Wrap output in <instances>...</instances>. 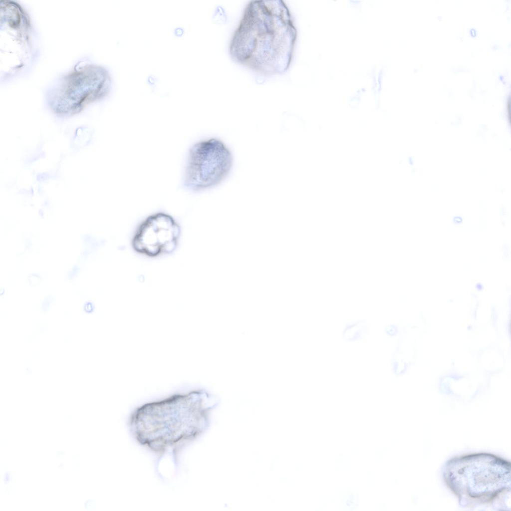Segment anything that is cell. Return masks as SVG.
Here are the masks:
<instances>
[{"label":"cell","mask_w":511,"mask_h":511,"mask_svg":"<svg viewBox=\"0 0 511 511\" xmlns=\"http://www.w3.org/2000/svg\"><path fill=\"white\" fill-rule=\"evenodd\" d=\"M218 403L203 389L175 393L136 408L128 418L129 430L139 445L157 457L156 468L168 456L177 469L182 451L209 428Z\"/></svg>","instance_id":"1"},{"label":"cell","mask_w":511,"mask_h":511,"mask_svg":"<svg viewBox=\"0 0 511 511\" xmlns=\"http://www.w3.org/2000/svg\"><path fill=\"white\" fill-rule=\"evenodd\" d=\"M296 29L282 0L249 1L230 40L236 64L264 77L286 73L290 67Z\"/></svg>","instance_id":"2"},{"label":"cell","mask_w":511,"mask_h":511,"mask_svg":"<svg viewBox=\"0 0 511 511\" xmlns=\"http://www.w3.org/2000/svg\"><path fill=\"white\" fill-rule=\"evenodd\" d=\"M446 483L464 503H489L510 488V464L492 455H471L451 460Z\"/></svg>","instance_id":"3"},{"label":"cell","mask_w":511,"mask_h":511,"mask_svg":"<svg viewBox=\"0 0 511 511\" xmlns=\"http://www.w3.org/2000/svg\"><path fill=\"white\" fill-rule=\"evenodd\" d=\"M111 84L110 76L104 68L82 66L61 78L49 91L48 104L58 115H71L106 95Z\"/></svg>","instance_id":"4"},{"label":"cell","mask_w":511,"mask_h":511,"mask_svg":"<svg viewBox=\"0 0 511 511\" xmlns=\"http://www.w3.org/2000/svg\"><path fill=\"white\" fill-rule=\"evenodd\" d=\"M233 163L231 150L221 140L211 138L199 141L189 150L184 186L194 192L216 187L228 177Z\"/></svg>","instance_id":"5"},{"label":"cell","mask_w":511,"mask_h":511,"mask_svg":"<svg viewBox=\"0 0 511 511\" xmlns=\"http://www.w3.org/2000/svg\"><path fill=\"white\" fill-rule=\"evenodd\" d=\"M181 234L180 225L171 215L157 213L139 225L131 246L136 253L150 257L169 255L177 249Z\"/></svg>","instance_id":"6"},{"label":"cell","mask_w":511,"mask_h":511,"mask_svg":"<svg viewBox=\"0 0 511 511\" xmlns=\"http://www.w3.org/2000/svg\"><path fill=\"white\" fill-rule=\"evenodd\" d=\"M358 496L355 493H348L345 495L342 500L343 507L346 510H356L358 507Z\"/></svg>","instance_id":"7"},{"label":"cell","mask_w":511,"mask_h":511,"mask_svg":"<svg viewBox=\"0 0 511 511\" xmlns=\"http://www.w3.org/2000/svg\"><path fill=\"white\" fill-rule=\"evenodd\" d=\"M476 288L479 290L483 289V285L480 283H478L476 285Z\"/></svg>","instance_id":"8"}]
</instances>
